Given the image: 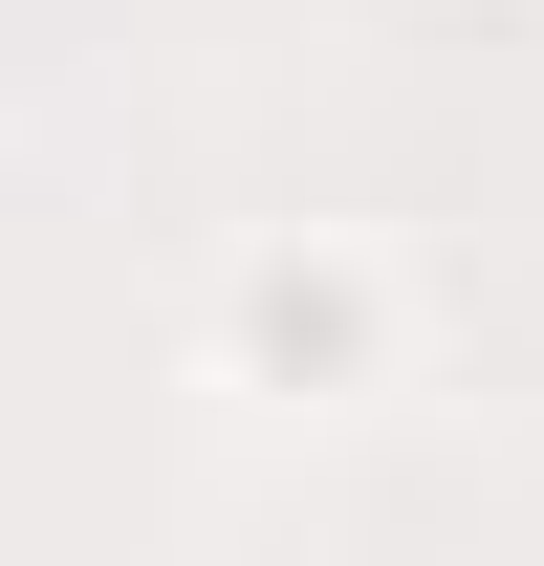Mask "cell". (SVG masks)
<instances>
[{
	"label": "cell",
	"mask_w": 544,
	"mask_h": 566,
	"mask_svg": "<svg viewBox=\"0 0 544 566\" xmlns=\"http://www.w3.org/2000/svg\"><path fill=\"white\" fill-rule=\"evenodd\" d=\"M348 349H370V283L348 262H262L240 283V370H348Z\"/></svg>",
	"instance_id": "1"
}]
</instances>
